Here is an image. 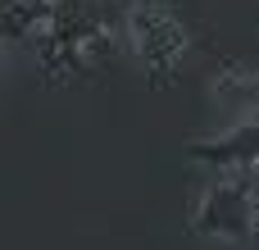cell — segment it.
<instances>
[{
    "instance_id": "277c9868",
    "label": "cell",
    "mask_w": 259,
    "mask_h": 250,
    "mask_svg": "<svg viewBox=\"0 0 259 250\" xmlns=\"http://www.w3.org/2000/svg\"><path fill=\"white\" fill-rule=\"evenodd\" d=\"M209 91L219 105L237 109L241 118H259V73L250 64H219Z\"/></svg>"
},
{
    "instance_id": "6da1fadb",
    "label": "cell",
    "mask_w": 259,
    "mask_h": 250,
    "mask_svg": "<svg viewBox=\"0 0 259 250\" xmlns=\"http://www.w3.org/2000/svg\"><path fill=\"white\" fill-rule=\"evenodd\" d=\"M187 228H191V237H205V241L250 246L259 237V191L250 173H219L200 191Z\"/></svg>"
},
{
    "instance_id": "3957f363",
    "label": "cell",
    "mask_w": 259,
    "mask_h": 250,
    "mask_svg": "<svg viewBox=\"0 0 259 250\" xmlns=\"http://www.w3.org/2000/svg\"><path fill=\"white\" fill-rule=\"evenodd\" d=\"M187 155L196 164L219 169V173H255L259 169V118H237L228 132L191 141Z\"/></svg>"
},
{
    "instance_id": "8992f818",
    "label": "cell",
    "mask_w": 259,
    "mask_h": 250,
    "mask_svg": "<svg viewBox=\"0 0 259 250\" xmlns=\"http://www.w3.org/2000/svg\"><path fill=\"white\" fill-rule=\"evenodd\" d=\"M255 173H259V169H255Z\"/></svg>"
},
{
    "instance_id": "7a4b0ae2",
    "label": "cell",
    "mask_w": 259,
    "mask_h": 250,
    "mask_svg": "<svg viewBox=\"0 0 259 250\" xmlns=\"http://www.w3.org/2000/svg\"><path fill=\"white\" fill-rule=\"evenodd\" d=\"M123 32H127L132 55L141 59V68L155 82H168L178 73V64L187 59V50H191V32L182 27V18L168 5H137V0H127Z\"/></svg>"
},
{
    "instance_id": "5b68a950",
    "label": "cell",
    "mask_w": 259,
    "mask_h": 250,
    "mask_svg": "<svg viewBox=\"0 0 259 250\" xmlns=\"http://www.w3.org/2000/svg\"><path fill=\"white\" fill-rule=\"evenodd\" d=\"M137 5H168V0H137Z\"/></svg>"
}]
</instances>
